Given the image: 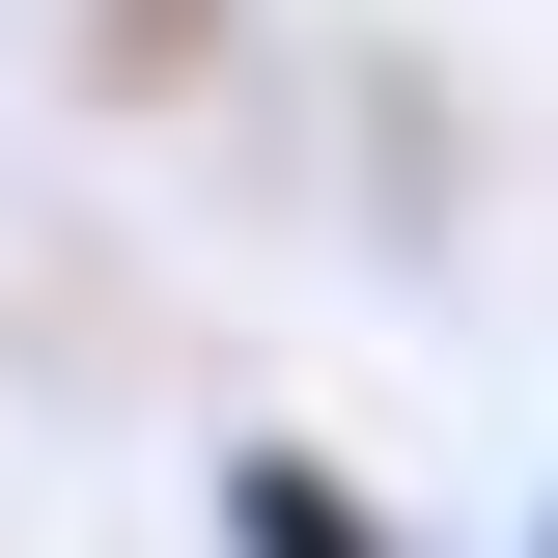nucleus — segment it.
Masks as SVG:
<instances>
[{"label": "nucleus", "mask_w": 558, "mask_h": 558, "mask_svg": "<svg viewBox=\"0 0 558 558\" xmlns=\"http://www.w3.org/2000/svg\"><path fill=\"white\" fill-rule=\"evenodd\" d=\"M84 84H112V112H168V84H223V0H84Z\"/></svg>", "instance_id": "obj_2"}, {"label": "nucleus", "mask_w": 558, "mask_h": 558, "mask_svg": "<svg viewBox=\"0 0 558 558\" xmlns=\"http://www.w3.org/2000/svg\"><path fill=\"white\" fill-rule=\"evenodd\" d=\"M531 558H558V502H531Z\"/></svg>", "instance_id": "obj_3"}, {"label": "nucleus", "mask_w": 558, "mask_h": 558, "mask_svg": "<svg viewBox=\"0 0 558 558\" xmlns=\"http://www.w3.org/2000/svg\"><path fill=\"white\" fill-rule=\"evenodd\" d=\"M196 531H223V558H418L391 502H363L336 447H279V418H252V447H223V475H196Z\"/></svg>", "instance_id": "obj_1"}]
</instances>
